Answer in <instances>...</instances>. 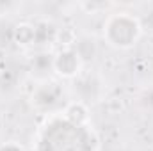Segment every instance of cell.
<instances>
[{
	"instance_id": "cell-1",
	"label": "cell",
	"mask_w": 153,
	"mask_h": 151,
	"mask_svg": "<svg viewBox=\"0 0 153 151\" xmlns=\"http://www.w3.org/2000/svg\"><path fill=\"white\" fill-rule=\"evenodd\" d=\"M73 57H75V55L70 53V52L61 53L59 59H57V70H59L61 73H64V75H71V73L76 70V68H73V66H70V59H73Z\"/></svg>"
}]
</instances>
